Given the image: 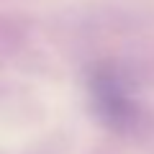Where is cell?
<instances>
[{"mask_svg": "<svg viewBox=\"0 0 154 154\" xmlns=\"http://www.w3.org/2000/svg\"><path fill=\"white\" fill-rule=\"evenodd\" d=\"M93 98H95V105H98L103 121L113 123V126H128L134 121L136 105H134L123 80L116 72L100 69L93 77Z\"/></svg>", "mask_w": 154, "mask_h": 154, "instance_id": "1", "label": "cell"}]
</instances>
